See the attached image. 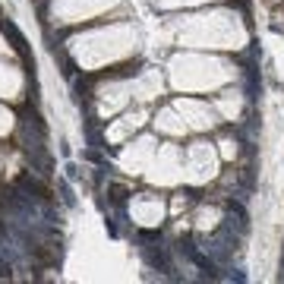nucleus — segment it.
<instances>
[{
    "instance_id": "1a4fd4ad",
    "label": "nucleus",
    "mask_w": 284,
    "mask_h": 284,
    "mask_svg": "<svg viewBox=\"0 0 284 284\" xmlns=\"http://www.w3.org/2000/svg\"><path fill=\"white\" fill-rule=\"evenodd\" d=\"M105 227H108V234H111V237H117V234H120V230H117V225H114V221H111V218L105 221Z\"/></svg>"
},
{
    "instance_id": "f03ea898",
    "label": "nucleus",
    "mask_w": 284,
    "mask_h": 284,
    "mask_svg": "<svg viewBox=\"0 0 284 284\" xmlns=\"http://www.w3.org/2000/svg\"><path fill=\"white\" fill-rule=\"evenodd\" d=\"M16 186L22 189L25 196H32V199H38V202H51V189L41 183V180L35 174H19L16 177Z\"/></svg>"
},
{
    "instance_id": "6e6552de",
    "label": "nucleus",
    "mask_w": 284,
    "mask_h": 284,
    "mask_svg": "<svg viewBox=\"0 0 284 284\" xmlns=\"http://www.w3.org/2000/svg\"><path fill=\"white\" fill-rule=\"evenodd\" d=\"M85 161H92V165H105V158H101V152L95 149V145H92L89 152H85Z\"/></svg>"
},
{
    "instance_id": "39448f33",
    "label": "nucleus",
    "mask_w": 284,
    "mask_h": 284,
    "mask_svg": "<svg viewBox=\"0 0 284 284\" xmlns=\"http://www.w3.org/2000/svg\"><path fill=\"white\" fill-rule=\"evenodd\" d=\"M108 193H111V202H114V205H123L126 199H130V189H126L123 183H111Z\"/></svg>"
},
{
    "instance_id": "f257e3e1",
    "label": "nucleus",
    "mask_w": 284,
    "mask_h": 284,
    "mask_svg": "<svg viewBox=\"0 0 284 284\" xmlns=\"http://www.w3.org/2000/svg\"><path fill=\"white\" fill-rule=\"evenodd\" d=\"M0 32L6 35V41L13 45V51L22 57V63H25V70H29V76H35V60H32V54H29V45H25V35L16 25L10 22V19H0Z\"/></svg>"
},
{
    "instance_id": "20e7f679",
    "label": "nucleus",
    "mask_w": 284,
    "mask_h": 284,
    "mask_svg": "<svg viewBox=\"0 0 284 284\" xmlns=\"http://www.w3.org/2000/svg\"><path fill=\"white\" fill-rule=\"evenodd\" d=\"M139 66H142V60H136V63H123V66H111V70H105V73H95L92 79H130V76L139 73Z\"/></svg>"
},
{
    "instance_id": "7ed1b4c3",
    "label": "nucleus",
    "mask_w": 284,
    "mask_h": 284,
    "mask_svg": "<svg viewBox=\"0 0 284 284\" xmlns=\"http://www.w3.org/2000/svg\"><path fill=\"white\" fill-rule=\"evenodd\" d=\"M142 256H145V262H149L152 269H158V272H170L168 246H161V240H158V243L152 240V246H145V243H142Z\"/></svg>"
},
{
    "instance_id": "423d86ee",
    "label": "nucleus",
    "mask_w": 284,
    "mask_h": 284,
    "mask_svg": "<svg viewBox=\"0 0 284 284\" xmlns=\"http://www.w3.org/2000/svg\"><path fill=\"white\" fill-rule=\"evenodd\" d=\"M60 199H63V205H76L73 189H70V183H63V180H60Z\"/></svg>"
},
{
    "instance_id": "0eeeda50",
    "label": "nucleus",
    "mask_w": 284,
    "mask_h": 284,
    "mask_svg": "<svg viewBox=\"0 0 284 284\" xmlns=\"http://www.w3.org/2000/svg\"><path fill=\"white\" fill-rule=\"evenodd\" d=\"M66 180H79L82 177V170H79V165H73V161H66Z\"/></svg>"
}]
</instances>
